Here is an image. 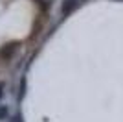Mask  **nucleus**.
Wrapping results in <instances>:
<instances>
[{"label": "nucleus", "instance_id": "obj_1", "mask_svg": "<svg viewBox=\"0 0 123 122\" xmlns=\"http://www.w3.org/2000/svg\"><path fill=\"white\" fill-rule=\"evenodd\" d=\"M77 6H79V0H62V4H61V15L62 17H68L74 9H77Z\"/></svg>", "mask_w": 123, "mask_h": 122}, {"label": "nucleus", "instance_id": "obj_2", "mask_svg": "<svg viewBox=\"0 0 123 122\" xmlns=\"http://www.w3.org/2000/svg\"><path fill=\"white\" fill-rule=\"evenodd\" d=\"M18 50V43H9V45H6L0 48V57H4V59H9L15 52Z\"/></svg>", "mask_w": 123, "mask_h": 122}, {"label": "nucleus", "instance_id": "obj_3", "mask_svg": "<svg viewBox=\"0 0 123 122\" xmlns=\"http://www.w3.org/2000/svg\"><path fill=\"white\" fill-rule=\"evenodd\" d=\"M9 117V107L7 106H0V120H6Z\"/></svg>", "mask_w": 123, "mask_h": 122}, {"label": "nucleus", "instance_id": "obj_4", "mask_svg": "<svg viewBox=\"0 0 123 122\" xmlns=\"http://www.w3.org/2000/svg\"><path fill=\"white\" fill-rule=\"evenodd\" d=\"M24 94H26V78L22 76V80H20V92H18V98H24Z\"/></svg>", "mask_w": 123, "mask_h": 122}, {"label": "nucleus", "instance_id": "obj_5", "mask_svg": "<svg viewBox=\"0 0 123 122\" xmlns=\"http://www.w3.org/2000/svg\"><path fill=\"white\" fill-rule=\"evenodd\" d=\"M4 81H0V102H2V98H4Z\"/></svg>", "mask_w": 123, "mask_h": 122}]
</instances>
